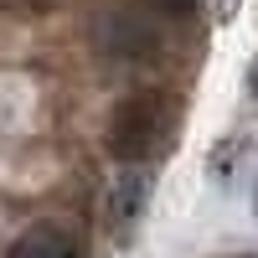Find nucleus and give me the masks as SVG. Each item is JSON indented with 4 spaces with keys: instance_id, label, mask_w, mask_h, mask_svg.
<instances>
[{
    "instance_id": "obj_1",
    "label": "nucleus",
    "mask_w": 258,
    "mask_h": 258,
    "mask_svg": "<svg viewBox=\"0 0 258 258\" xmlns=\"http://www.w3.org/2000/svg\"><path fill=\"white\" fill-rule=\"evenodd\" d=\"M170 129H176V109L165 98H155V93H135L109 114L103 145H109V155L119 165H150L170 145Z\"/></svg>"
},
{
    "instance_id": "obj_2",
    "label": "nucleus",
    "mask_w": 258,
    "mask_h": 258,
    "mask_svg": "<svg viewBox=\"0 0 258 258\" xmlns=\"http://www.w3.org/2000/svg\"><path fill=\"white\" fill-rule=\"evenodd\" d=\"M93 41L114 62H160L165 52V36L150 21V11H103L93 21Z\"/></svg>"
},
{
    "instance_id": "obj_3",
    "label": "nucleus",
    "mask_w": 258,
    "mask_h": 258,
    "mask_svg": "<svg viewBox=\"0 0 258 258\" xmlns=\"http://www.w3.org/2000/svg\"><path fill=\"white\" fill-rule=\"evenodd\" d=\"M150 191H155V176H150L145 165H124L119 176H109V186H103V227L114 232V238H129V232L140 227L145 207H150Z\"/></svg>"
},
{
    "instance_id": "obj_4",
    "label": "nucleus",
    "mask_w": 258,
    "mask_h": 258,
    "mask_svg": "<svg viewBox=\"0 0 258 258\" xmlns=\"http://www.w3.org/2000/svg\"><path fill=\"white\" fill-rule=\"evenodd\" d=\"M6 258H83V238H78L73 227L36 222V227H26V232L11 243Z\"/></svg>"
},
{
    "instance_id": "obj_5",
    "label": "nucleus",
    "mask_w": 258,
    "mask_h": 258,
    "mask_svg": "<svg viewBox=\"0 0 258 258\" xmlns=\"http://www.w3.org/2000/svg\"><path fill=\"white\" fill-rule=\"evenodd\" d=\"M140 6L150 16H165V21H186L191 11H197V0H140Z\"/></svg>"
},
{
    "instance_id": "obj_6",
    "label": "nucleus",
    "mask_w": 258,
    "mask_h": 258,
    "mask_svg": "<svg viewBox=\"0 0 258 258\" xmlns=\"http://www.w3.org/2000/svg\"><path fill=\"white\" fill-rule=\"evenodd\" d=\"M253 207H258V181H253Z\"/></svg>"
},
{
    "instance_id": "obj_7",
    "label": "nucleus",
    "mask_w": 258,
    "mask_h": 258,
    "mask_svg": "<svg viewBox=\"0 0 258 258\" xmlns=\"http://www.w3.org/2000/svg\"><path fill=\"white\" fill-rule=\"evenodd\" d=\"M253 93H258V68H253Z\"/></svg>"
}]
</instances>
